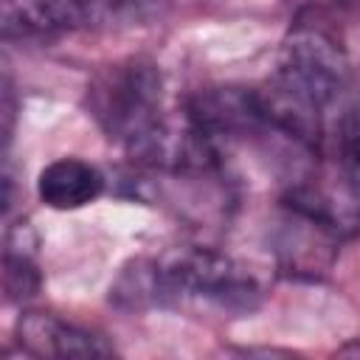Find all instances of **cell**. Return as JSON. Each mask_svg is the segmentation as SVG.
<instances>
[{"label":"cell","mask_w":360,"mask_h":360,"mask_svg":"<svg viewBox=\"0 0 360 360\" xmlns=\"http://www.w3.org/2000/svg\"><path fill=\"white\" fill-rule=\"evenodd\" d=\"M20 340L34 354H51V357H107L112 354V346H107L104 338L76 323H68L56 315H45V312H31L20 321Z\"/></svg>","instance_id":"7a4b0ae2"},{"label":"cell","mask_w":360,"mask_h":360,"mask_svg":"<svg viewBox=\"0 0 360 360\" xmlns=\"http://www.w3.org/2000/svg\"><path fill=\"white\" fill-rule=\"evenodd\" d=\"M104 188V177L96 166L79 158H59L48 163L37 177V194L48 208L76 211L93 202Z\"/></svg>","instance_id":"3957f363"},{"label":"cell","mask_w":360,"mask_h":360,"mask_svg":"<svg viewBox=\"0 0 360 360\" xmlns=\"http://www.w3.org/2000/svg\"><path fill=\"white\" fill-rule=\"evenodd\" d=\"M118 287H127L129 292L118 295H129L135 304H143V298L155 304L200 301L228 312H245L259 301L253 276L214 250H177L160 262H138Z\"/></svg>","instance_id":"6da1fadb"}]
</instances>
